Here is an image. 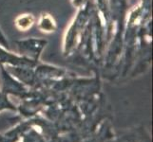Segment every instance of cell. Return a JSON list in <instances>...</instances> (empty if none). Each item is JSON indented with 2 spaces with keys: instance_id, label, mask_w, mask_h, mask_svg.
<instances>
[{
  "instance_id": "cell-4",
  "label": "cell",
  "mask_w": 153,
  "mask_h": 142,
  "mask_svg": "<svg viewBox=\"0 0 153 142\" xmlns=\"http://www.w3.org/2000/svg\"><path fill=\"white\" fill-rule=\"evenodd\" d=\"M35 17L33 13H21L14 19V26L19 31H27L35 24Z\"/></svg>"
},
{
  "instance_id": "cell-2",
  "label": "cell",
  "mask_w": 153,
  "mask_h": 142,
  "mask_svg": "<svg viewBox=\"0 0 153 142\" xmlns=\"http://www.w3.org/2000/svg\"><path fill=\"white\" fill-rule=\"evenodd\" d=\"M0 62L1 63H8L10 65H17V66H33L36 63L29 60L27 58L22 57L18 54H14L10 50L4 49V47L0 45Z\"/></svg>"
},
{
  "instance_id": "cell-3",
  "label": "cell",
  "mask_w": 153,
  "mask_h": 142,
  "mask_svg": "<svg viewBox=\"0 0 153 142\" xmlns=\"http://www.w3.org/2000/svg\"><path fill=\"white\" fill-rule=\"evenodd\" d=\"M37 29L46 34L54 33L57 30V23L54 17L48 13H42L37 19Z\"/></svg>"
},
{
  "instance_id": "cell-6",
  "label": "cell",
  "mask_w": 153,
  "mask_h": 142,
  "mask_svg": "<svg viewBox=\"0 0 153 142\" xmlns=\"http://www.w3.org/2000/svg\"><path fill=\"white\" fill-rule=\"evenodd\" d=\"M71 2H72L73 6H74L75 8H77V9H79L87 2V0H71Z\"/></svg>"
},
{
  "instance_id": "cell-1",
  "label": "cell",
  "mask_w": 153,
  "mask_h": 142,
  "mask_svg": "<svg viewBox=\"0 0 153 142\" xmlns=\"http://www.w3.org/2000/svg\"><path fill=\"white\" fill-rule=\"evenodd\" d=\"M48 41L43 38H26L15 41L18 55L37 63Z\"/></svg>"
},
{
  "instance_id": "cell-5",
  "label": "cell",
  "mask_w": 153,
  "mask_h": 142,
  "mask_svg": "<svg viewBox=\"0 0 153 142\" xmlns=\"http://www.w3.org/2000/svg\"><path fill=\"white\" fill-rule=\"evenodd\" d=\"M0 45H1L4 49H6L8 50H10V46H9V43H8V40L7 38L5 37L4 33L2 32L1 29H0Z\"/></svg>"
}]
</instances>
